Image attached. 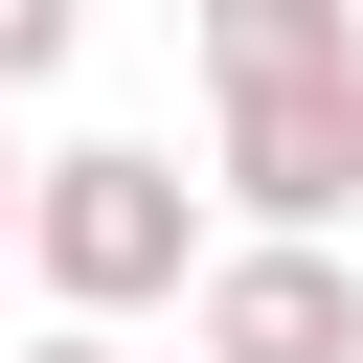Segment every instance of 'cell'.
<instances>
[{"label":"cell","instance_id":"obj_1","mask_svg":"<svg viewBox=\"0 0 363 363\" xmlns=\"http://www.w3.org/2000/svg\"><path fill=\"white\" fill-rule=\"evenodd\" d=\"M23 272L68 295V318H159L182 272H204V182L159 159V136H68V159H23Z\"/></svg>","mask_w":363,"mask_h":363},{"label":"cell","instance_id":"obj_2","mask_svg":"<svg viewBox=\"0 0 363 363\" xmlns=\"http://www.w3.org/2000/svg\"><path fill=\"white\" fill-rule=\"evenodd\" d=\"M182 363H363V272L318 227H250L182 272Z\"/></svg>","mask_w":363,"mask_h":363},{"label":"cell","instance_id":"obj_3","mask_svg":"<svg viewBox=\"0 0 363 363\" xmlns=\"http://www.w3.org/2000/svg\"><path fill=\"white\" fill-rule=\"evenodd\" d=\"M227 204L250 227H340L363 204V91H227Z\"/></svg>","mask_w":363,"mask_h":363},{"label":"cell","instance_id":"obj_4","mask_svg":"<svg viewBox=\"0 0 363 363\" xmlns=\"http://www.w3.org/2000/svg\"><path fill=\"white\" fill-rule=\"evenodd\" d=\"M204 91H363V0H204Z\"/></svg>","mask_w":363,"mask_h":363},{"label":"cell","instance_id":"obj_5","mask_svg":"<svg viewBox=\"0 0 363 363\" xmlns=\"http://www.w3.org/2000/svg\"><path fill=\"white\" fill-rule=\"evenodd\" d=\"M68 45H91V0H0V91H45Z\"/></svg>","mask_w":363,"mask_h":363},{"label":"cell","instance_id":"obj_6","mask_svg":"<svg viewBox=\"0 0 363 363\" xmlns=\"http://www.w3.org/2000/svg\"><path fill=\"white\" fill-rule=\"evenodd\" d=\"M23 363H113V318H68V340H23Z\"/></svg>","mask_w":363,"mask_h":363},{"label":"cell","instance_id":"obj_7","mask_svg":"<svg viewBox=\"0 0 363 363\" xmlns=\"http://www.w3.org/2000/svg\"><path fill=\"white\" fill-rule=\"evenodd\" d=\"M0 204H23V159H0Z\"/></svg>","mask_w":363,"mask_h":363},{"label":"cell","instance_id":"obj_8","mask_svg":"<svg viewBox=\"0 0 363 363\" xmlns=\"http://www.w3.org/2000/svg\"><path fill=\"white\" fill-rule=\"evenodd\" d=\"M113 363H136V340H113Z\"/></svg>","mask_w":363,"mask_h":363}]
</instances>
